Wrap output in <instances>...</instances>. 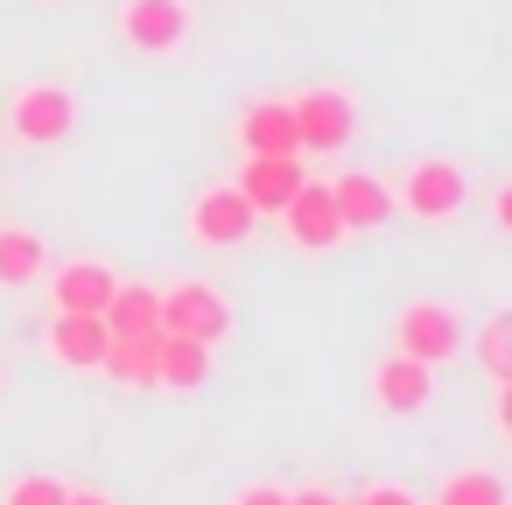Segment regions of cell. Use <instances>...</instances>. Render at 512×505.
<instances>
[{
  "mask_svg": "<svg viewBox=\"0 0 512 505\" xmlns=\"http://www.w3.org/2000/svg\"><path fill=\"white\" fill-rule=\"evenodd\" d=\"M155 330H162V337L218 344V337H232V302H225L211 281H176V288L155 295Z\"/></svg>",
  "mask_w": 512,
  "mask_h": 505,
  "instance_id": "6da1fadb",
  "label": "cell"
},
{
  "mask_svg": "<svg viewBox=\"0 0 512 505\" xmlns=\"http://www.w3.org/2000/svg\"><path fill=\"white\" fill-rule=\"evenodd\" d=\"M288 113H295L302 155H337V148L358 134V106H351V92H337V85H316V92L288 99Z\"/></svg>",
  "mask_w": 512,
  "mask_h": 505,
  "instance_id": "7a4b0ae2",
  "label": "cell"
},
{
  "mask_svg": "<svg viewBox=\"0 0 512 505\" xmlns=\"http://www.w3.org/2000/svg\"><path fill=\"white\" fill-rule=\"evenodd\" d=\"M456 344H463V316H456L449 302H407V309L393 316V351H400V358L442 365V358H456Z\"/></svg>",
  "mask_w": 512,
  "mask_h": 505,
  "instance_id": "3957f363",
  "label": "cell"
},
{
  "mask_svg": "<svg viewBox=\"0 0 512 505\" xmlns=\"http://www.w3.org/2000/svg\"><path fill=\"white\" fill-rule=\"evenodd\" d=\"M120 43L134 57H176L190 43V0H127Z\"/></svg>",
  "mask_w": 512,
  "mask_h": 505,
  "instance_id": "277c9868",
  "label": "cell"
},
{
  "mask_svg": "<svg viewBox=\"0 0 512 505\" xmlns=\"http://www.w3.org/2000/svg\"><path fill=\"white\" fill-rule=\"evenodd\" d=\"M463 197H470V183H463V169L456 162H442V155H428V162H414L407 169V183H400V211L407 218H421V225H442V218H456L463 211Z\"/></svg>",
  "mask_w": 512,
  "mask_h": 505,
  "instance_id": "5b68a950",
  "label": "cell"
},
{
  "mask_svg": "<svg viewBox=\"0 0 512 505\" xmlns=\"http://www.w3.org/2000/svg\"><path fill=\"white\" fill-rule=\"evenodd\" d=\"M253 225H260V211L239 197V183H211V190H197V204H190V239H197V246H211V253L246 246V239H253Z\"/></svg>",
  "mask_w": 512,
  "mask_h": 505,
  "instance_id": "8992f818",
  "label": "cell"
},
{
  "mask_svg": "<svg viewBox=\"0 0 512 505\" xmlns=\"http://www.w3.org/2000/svg\"><path fill=\"white\" fill-rule=\"evenodd\" d=\"M8 127H15L22 141L50 148V141H64V134L78 127V99H71L64 85H29V92H15V106H8Z\"/></svg>",
  "mask_w": 512,
  "mask_h": 505,
  "instance_id": "52a82bcc",
  "label": "cell"
},
{
  "mask_svg": "<svg viewBox=\"0 0 512 505\" xmlns=\"http://www.w3.org/2000/svg\"><path fill=\"white\" fill-rule=\"evenodd\" d=\"M281 218H288V239H295L302 253H330V246L344 239V218H337V204H330V183H309V176H302V190L281 204Z\"/></svg>",
  "mask_w": 512,
  "mask_h": 505,
  "instance_id": "ba28073f",
  "label": "cell"
},
{
  "mask_svg": "<svg viewBox=\"0 0 512 505\" xmlns=\"http://www.w3.org/2000/svg\"><path fill=\"white\" fill-rule=\"evenodd\" d=\"M113 288H120V274L106 260H64V274L50 281V302H57V316H99L113 302Z\"/></svg>",
  "mask_w": 512,
  "mask_h": 505,
  "instance_id": "9c48e42d",
  "label": "cell"
},
{
  "mask_svg": "<svg viewBox=\"0 0 512 505\" xmlns=\"http://www.w3.org/2000/svg\"><path fill=\"white\" fill-rule=\"evenodd\" d=\"M302 190V155H246V169H239V197L253 204V211H274L281 218V204Z\"/></svg>",
  "mask_w": 512,
  "mask_h": 505,
  "instance_id": "30bf717a",
  "label": "cell"
},
{
  "mask_svg": "<svg viewBox=\"0 0 512 505\" xmlns=\"http://www.w3.org/2000/svg\"><path fill=\"white\" fill-rule=\"evenodd\" d=\"M330 204H337L344 232H379V225L393 218V190H386L379 176H365V169H344V176L330 183Z\"/></svg>",
  "mask_w": 512,
  "mask_h": 505,
  "instance_id": "8fae6325",
  "label": "cell"
},
{
  "mask_svg": "<svg viewBox=\"0 0 512 505\" xmlns=\"http://www.w3.org/2000/svg\"><path fill=\"white\" fill-rule=\"evenodd\" d=\"M372 400L386 407V414H421L428 400H435V379H428V365L421 358H386L379 372H372Z\"/></svg>",
  "mask_w": 512,
  "mask_h": 505,
  "instance_id": "7c38bea8",
  "label": "cell"
},
{
  "mask_svg": "<svg viewBox=\"0 0 512 505\" xmlns=\"http://www.w3.org/2000/svg\"><path fill=\"white\" fill-rule=\"evenodd\" d=\"M239 141H246V155H302L288 99H253L246 120H239Z\"/></svg>",
  "mask_w": 512,
  "mask_h": 505,
  "instance_id": "4fadbf2b",
  "label": "cell"
},
{
  "mask_svg": "<svg viewBox=\"0 0 512 505\" xmlns=\"http://www.w3.org/2000/svg\"><path fill=\"white\" fill-rule=\"evenodd\" d=\"M204 372H211V344H197V337H162V330H155V386L197 393Z\"/></svg>",
  "mask_w": 512,
  "mask_h": 505,
  "instance_id": "5bb4252c",
  "label": "cell"
},
{
  "mask_svg": "<svg viewBox=\"0 0 512 505\" xmlns=\"http://www.w3.org/2000/svg\"><path fill=\"white\" fill-rule=\"evenodd\" d=\"M50 358H57V365H78V372H99V358H106V323H99V316H57V323H50Z\"/></svg>",
  "mask_w": 512,
  "mask_h": 505,
  "instance_id": "9a60e30c",
  "label": "cell"
},
{
  "mask_svg": "<svg viewBox=\"0 0 512 505\" xmlns=\"http://www.w3.org/2000/svg\"><path fill=\"white\" fill-rule=\"evenodd\" d=\"M99 323H106V337H148V330H155V288L120 281V288H113V302L99 309Z\"/></svg>",
  "mask_w": 512,
  "mask_h": 505,
  "instance_id": "2e32d148",
  "label": "cell"
},
{
  "mask_svg": "<svg viewBox=\"0 0 512 505\" xmlns=\"http://www.w3.org/2000/svg\"><path fill=\"white\" fill-rule=\"evenodd\" d=\"M43 274V239L22 225H0V288H29Z\"/></svg>",
  "mask_w": 512,
  "mask_h": 505,
  "instance_id": "e0dca14e",
  "label": "cell"
},
{
  "mask_svg": "<svg viewBox=\"0 0 512 505\" xmlns=\"http://www.w3.org/2000/svg\"><path fill=\"white\" fill-rule=\"evenodd\" d=\"M99 372H113V379H127V386H155V330H148V337H106Z\"/></svg>",
  "mask_w": 512,
  "mask_h": 505,
  "instance_id": "ac0fdd59",
  "label": "cell"
},
{
  "mask_svg": "<svg viewBox=\"0 0 512 505\" xmlns=\"http://www.w3.org/2000/svg\"><path fill=\"white\" fill-rule=\"evenodd\" d=\"M435 505H505V484L491 470H456V477H442Z\"/></svg>",
  "mask_w": 512,
  "mask_h": 505,
  "instance_id": "d6986e66",
  "label": "cell"
},
{
  "mask_svg": "<svg viewBox=\"0 0 512 505\" xmlns=\"http://www.w3.org/2000/svg\"><path fill=\"white\" fill-rule=\"evenodd\" d=\"M477 358H484V372L505 386V372H512V316H505V309L477 330Z\"/></svg>",
  "mask_w": 512,
  "mask_h": 505,
  "instance_id": "ffe728a7",
  "label": "cell"
},
{
  "mask_svg": "<svg viewBox=\"0 0 512 505\" xmlns=\"http://www.w3.org/2000/svg\"><path fill=\"white\" fill-rule=\"evenodd\" d=\"M64 498H71V484L64 477H43V470L8 484V505H64Z\"/></svg>",
  "mask_w": 512,
  "mask_h": 505,
  "instance_id": "44dd1931",
  "label": "cell"
},
{
  "mask_svg": "<svg viewBox=\"0 0 512 505\" xmlns=\"http://www.w3.org/2000/svg\"><path fill=\"white\" fill-rule=\"evenodd\" d=\"M351 505H421V498H414L407 484H372V491H358Z\"/></svg>",
  "mask_w": 512,
  "mask_h": 505,
  "instance_id": "7402d4cb",
  "label": "cell"
},
{
  "mask_svg": "<svg viewBox=\"0 0 512 505\" xmlns=\"http://www.w3.org/2000/svg\"><path fill=\"white\" fill-rule=\"evenodd\" d=\"M232 505H288V491H274V484H253V491H239Z\"/></svg>",
  "mask_w": 512,
  "mask_h": 505,
  "instance_id": "603a6c76",
  "label": "cell"
},
{
  "mask_svg": "<svg viewBox=\"0 0 512 505\" xmlns=\"http://www.w3.org/2000/svg\"><path fill=\"white\" fill-rule=\"evenodd\" d=\"M288 505H344V498L323 491V484H309V491H288Z\"/></svg>",
  "mask_w": 512,
  "mask_h": 505,
  "instance_id": "cb8c5ba5",
  "label": "cell"
},
{
  "mask_svg": "<svg viewBox=\"0 0 512 505\" xmlns=\"http://www.w3.org/2000/svg\"><path fill=\"white\" fill-rule=\"evenodd\" d=\"M64 505H113V498H106V491H71Z\"/></svg>",
  "mask_w": 512,
  "mask_h": 505,
  "instance_id": "d4e9b609",
  "label": "cell"
}]
</instances>
